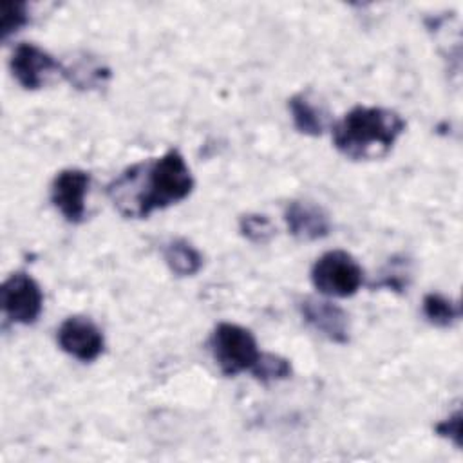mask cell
Wrapping results in <instances>:
<instances>
[{"mask_svg": "<svg viewBox=\"0 0 463 463\" xmlns=\"http://www.w3.org/2000/svg\"><path fill=\"white\" fill-rule=\"evenodd\" d=\"M194 190L192 172L179 150L127 166L107 186L114 208L127 219H145L186 199Z\"/></svg>", "mask_w": 463, "mask_h": 463, "instance_id": "1", "label": "cell"}, {"mask_svg": "<svg viewBox=\"0 0 463 463\" xmlns=\"http://www.w3.org/2000/svg\"><path fill=\"white\" fill-rule=\"evenodd\" d=\"M403 130L405 121L396 110L358 105L333 125V143L353 161H371L387 156Z\"/></svg>", "mask_w": 463, "mask_h": 463, "instance_id": "2", "label": "cell"}, {"mask_svg": "<svg viewBox=\"0 0 463 463\" xmlns=\"http://www.w3.org/2000/svg\"><path fill=\"white\" fill-rule=\"evenodd\" d=\"M208 345L215 364L226 376L250 371L262 353L259 351L253 333L232 322L217 324L210 335Z\"/></svg>", "mask_w": 463, "mask_h": 463, "instance_id": "3", "label": "cell"}, {"mask_svg": "<svg viewBox=\"0 0 463 463\" xmlns=\"http://www.w3.org/2000/svg\"><path fill=\"white\" fill-rule=\"evenodd\" d=\"M311 282L317 291L326 297L347 298L362 288L364 269L351 253L331 250L315 260L311 268Z\"/></svg>", "mask_w": 463, "mask_h": 463, "instance_id": "4", "label": "cell"}, {"mask_svg": "<svg viewBox=\"0 0 463 463\" xmlns=\"http://www.w3.org/2000/svg\"><path fill=\"white\" fill-rule=\"evenodd\" d=\"M2 309L14 324H34L43 309L40 284L25 271L11 273L2 284Z\"/></svg>", "mask_w": 463, "mask_h": 463, "instance_id": "5", "label": "cell"}, {"mask_svg": "<svg viewBox=\"0 0 463 463\" xmlns=\"http://www.w3.org/2000/svg\"><path fill=\"white\" fill-rule=\"evenodd\" d=\"M16 81L27 89H42L54 74H61V63L34 43H18L9 61Z\"/></svg>", "mask_w": 463, "mask_h": 463, "instance_id": "6", "label": "cell"}, {"mask_svg": "<svg viewBox=\"0 0 463 463\" xmlns=\"http://www.w3.org/2000/svg\"><path fill=\"white\" fill-rule=\"evenodd\" d=\"M61 351L80 362H94L105 349V338L101 329L87 317L65 318L56 333Z\"/></svg>", "mask_w": 463, "mask_h": 463, "instance_id": "7", "label": "cell"}, {"mask_svg": "<svg viewBox=\"0 0 463 463\" xmlns=\"http://www.w3.org/2000/svg\"><path fill=\"white\" fill-rule=\"evenodd\" d=\"M90 175L80 168H65L56 174L51 184V201L69 222H81L85 217V195Z\"/></svg>", "mask_w": 463, "mask_h": 463, "instance_id": "8", "label": "cell"}, {"mask_svg": "<svg viewBox=\"0 0 463 463\" xmlns=\"http://www.w3.org/2000/svg\"><path fill=\"white\" fill-rule=\"evenodd\" d=\"M298 307L304 322L317 333L335 344L349 342V317L338 304L326 298L306 297L300 300Z\"/></svg>", "mask_w": 463, "mask_h": 463, "instance_id": "9", "label": "cell"}, {"mask_svg": "<svg viewBox=\"0 0 463 463\" xmlns=\"http://www.w3.org/2000/svg\"><path fill=\"white\" fill-rule=\"evenodd\" d=\"M284 221L289 233L298 241H318L327 237L331 232V219L327 212L311 201H289L284 210Z\"/></svg>", "mask_w": 463, "mask_h": 463, "instance_id": "10", "label": "cell"}, {"mask_svg": "<svg viewBox=\"0 0 463 463\" xmlns=\"http://www.w3.org/2000/svg\"><path fill=\"white\" fill-rule=\"evenodd\" d=\"M61 76L78 90H92L103 87L110 78V69L98 58L81 52L61 63Z\"/></svg>", "mask_w": 463, "mask_h": 463, "instance_id": "11", "label": "cell"}, {"mask_svg": "<svg viewBox=\"0 0 463 463\" xmlns=\"http://www.w3.org/2000/svg\"><path fill=\"white\" fill-rule=\"evenodd\" d=\"M289 112L295 128L304 136H322L327 125V110L309 92H298L289 98Z\"/></svg>", "mask_w": 463, "mask_h": 463, "instance_id": "12", "label": "cell"}, {"mask_svg": "<svg viewBox=\"0 0 463 463\" xmlns=\"http://www.w3.org/2000/svg\"><path fill=\"white\" fill-rule=\"evenodd\" d=\"M168 269L177 277H192L203 268L201 251L186 239H172L163 248Z\"/></svg>", "mask_w": 463, "mask_h": 463, "instance_id": "13", "label": "cell"}, {"mask_svg": "<svg viewBox=\"0 0 463 463\" xmlns=\"http://www.w3.org/2000/svg\"><path fill=\"white\" fill-rule=\"evenodd\" d=\"M423 317L436 327H450L461 317V307L456 300L441 293H427L421 302Z\"/></svg>", "mask_w": 463, "mask_h": 463, "instance_id": "14", "label": "cell"}, {"mask_svg": "<svg viewBox=\"0 0 463 463\" xmlns=\"http://www.w3.org/2000/svg\"><path fill=\"white\" fill-rule=\"evenodd\" d=\"M250 373L262 383L286 380L291 374V364L288 358L273 353H260Z\"/></svg>", "mask_w": 463, "mask_h": 463, "instance_id": "15", "label": "cell"}, {"mask_svg": "<svg viewBox=\"0 0 463 463\" xmlns=\"http://www.w3.org/2000/svg\"><path fill=\"white\" fill-rule=\"evenodd\" d=\"M411 282V262L405 257H392L387 266L382 269L380 279L373 284V288H387L392 291L407 289Z\"/></svg>", "mask_w": 463, "mask_h": 463, "instance_id": "16", "label": "cell"}, {"mask_svg": "<svg viewBox=\"0 0 463 463\" xmlns=\"http://www.w3.org/2000/svg\"><path fill=\"white\" fill-rule=\"evenodd\" d=\"M29 24V7L25 2H0V34L2 40Z\"/></svg>", "mask_w": 463, "mask_h": 463, "instance_id": "17", "label": "cell"}, {"mask_svg": "<svg viewBox=\"0 0 463 463\" xmlns=\"http://www.w3.org/2000/svg\"><path fill=\"white\" fill-rule=\"evenodd\" d=\"M239 232L255 244H264L275 235L273 222L260 213H246L239 219Z\"/></svg>", "mask_w": 463, "mask_h": 463, "instance_id": "18", "label": "cell"}, {"mask_svg": "<svg viewBox=\"0 0 463 463\" xmlns=\"http://www.w3.org/2000/svg\"><path fill=\"white\" fill-rule=\"evenodd\" d=\"M434 429L438 436L450 439L456 447H461V411H456L449 418L441 420Z\"/></svg>", "mask_w": 463, "mask_h": 463, "instance_id": "19", "label": "cell"}]
</instances>
